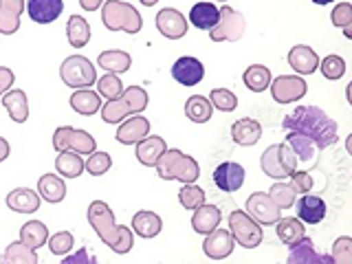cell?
<instances>
[{"instance_id": "obj_1", "label": "cell", "mask_w": 352, "mask_h": 264, "mask_svg": "<svg viewBox=\"0 0 352 264\" xmlns=\"http://www.w3.org/2000/svg\"><path fill=\"white\" fill-rule=\"evenodd\" d=\"M286 143L295 152L297 161L311 163L317 150H326L337 143V121L330 119L322 108L317 106H300L282 121Z\"/></svg>"}, {"instance_id": "obj_2", "label": "cell", "mask_w": 352, "mask_h": 264, "mask_svg": "<svg viewBox=\"0 0 352 264\" xmlns=\"http://www.w3.org/2000/svg\"><path fill=\"white\" fill-rule=\"evenodd\" d=\"M88 223L95 229L99 240L113 249L117 256H126L135 245V231L130 227L117 225L115 214L104 201H93L88 205Z\"/></svg>"}, {"instance_id": "obj_3", "label": "cell", "mask_w": 352, "mask_h": 264, "mask_svg": "<svg viewBox=\"0 0 352 264\" xmlns=\"http://www.w3.org/2000/svg\"><path fill=\"white\" fill-rule=\"evenodd\" d=\"M99 9H102V22L108 31H126L130 36H135V33L143 29L141 14L130 3H124V0H106Z\"/></svg>"}, {"instance_id": "obj_4", "label": "cell", "mask_w": 352, "mask_h": 264, "mask_svg": "<svg viewBox=\"0 0 352 264\" xmlns=\"http://www.w3.org/2000/svg\"><path fill=\"white\" fill-rule=\"evenodd\" d=\"M60 77L66 86L71 88H91L97 82V71L95 64L84 58V55H71L66 58L60 66Z\"/></svg>"}, {"instance_id": "obj_5", "label": "cell", "mask_w": 352, "mask_h": 264, "mask_svg": "<svg viewBox=\"0 0 352 264\" xmlns=\"http://www.w3.org/2000/svg\"><path fill=\"white\" fill-rule=\"evenodd\" d=\"M229 231L238 245L245 249H256L264 240L262 225H258L245 209H234V212L229 214Z\"/></svg>"}, {"instance_id": "obj_6", "label": "cell", "mask_w": 352, "mask_h": 264, "mask_svg": "<svg viewBox=\"0 0 352 264\" xmlns=\"http://www.w3.org/2000/svg\"><path fill=\"white\" fill-rule=\"evenodd\" d=\"M218 11H220L218 25L214 29H209V38L214 42H238L245 36V29H247V20L242 16V11L229 5L220 7Z\"/></svg>"}, {"instance_id": "obj_7", "label": "cell", "mask_w": 352, "mask_h": 264, "mask_svg": "<svg viewBox=\"0 0 352 264\" xmlns=\"http://www.w3.org/2000/svg\"><path fill=\"white\" fill-rule=\"evenodd\" d=\"M53 148L55 152L73 150L77 154H91L97 150V141L86 130H77L71 126H60L53 132Z\"/></svg>"}, {"instance_id": "obj_8", "label": "cell", "mask_w": 352, "mask_h": 264, "mask_svg": "<svg viewBox=\"0 0 352 264\" xmlns=\"http://www.w3.org/2000/svg\"><path fill=\"white\" fill-rule=\"evenodd\" d=\"M269 88H271V97L278 104H293L306 95L308 84L302 75H280L271 80Z\"/></svg>"}, {"instance_id": "obj_9", "label": "cell", "mask_w": 352, "mask_h": 264, "mask_svg": "<svg viewBox=\"0 0 352 264\" xmlns=\"http://www.w3.org/2000/svg\"><path fill=\"white\" fill-rule=\"evenodd\" d=\"M247 214L256 220L258 225L269 227V225H275L282 218V209L271 201L269 194L253 192L247 198Z\"/></svg>"}, {"instance_id": "obj_10", "label": "cell", "mask_w": 352, "mask_h": 264, "mask_svg": "<svg viewBox=\"0 0 352 264\" xmlns=\"http://www.w3.org/2000/svg\"><path fill=\"white\" fill-rule=\"evenodd\" d=\"M234 247H236V240L231 236L229 229H214L212 234L205 236V242H203V251L209 260H225L229 258L231 253H234Z\"/></svg>"}, {"instance_id": "obj_11", "label": "cell", "mask_w": 352, "mask_h": 264, "mask_svg": "<svg viewBox=\"0 0 352 264\" xmlns=\"http://www.w3.org/2000/svg\"><path fill=\"white\" fill-rule=\"evenodd\" d=\"M245 168H242L240 163H234V161H225L220 163L218 168L214 170V183L220 187L223 192H238L242 185H245Z\"/></svg>"}, {"instance_id": "obj_12", "label": "cell", "mask_w": 352, "mask_h": 264, "mask_svg": "<svg viewBox=\"0 0 352 264\" xmlns=\"http://www.w3.org/2000/svg\"><path fill=\"white\" fill-rule=\"evenodd\" d=\"M157 29L163 38L168 40H181L187 33V20L181 11L172 7H165L157 14Z\"/></svg>"}, {"instance_id": "obj_13", "label": "cell", "mask_w": 352, "mask_h": 264, "mask_svg": "<svg viewBox=\"0 0 352 264\" xmlns=\"http://www.w3.org/2000/svg\"><path fill=\"white\" fill-rule=\"evenodd\" d=\"M172 77L181 86H196L203 82L205 77V66L201 64V60L192 58V55H185V58H179L172 66Z\"/></svg>"}, {"instance_id": "obj_14", "label": "cell", "mask_w": 352, "mask_h": 264, "mask_svg": "<svg viewBox=\"0 0 352 264\" xmlns=\"http://www.w3.org/2000/svg\"><path fill=\"white\" fill-rule=\"evenodd\" d=\"M25 9L29 11V18L38 25H49L55 22L64 11V0H27Z\"/></svg>"}, {"instance_id": "obj_15", "label": "cell", "mask_w": 352, "mask_h": 264, "mask_svg": "<svg viewBox=\"0 0 352 264\" xmlns=\"http://www.w3.org/2000/svg\"><path fill=\"white\" fill-rule=\"evenodd\" d=\"M148 135H150V121L146 117H141V113H139L135 117L121 121L115 139L119 143H124V146H135V143H139L143 137H148Z\"/></svg>"}, {"instance_id": "obj_16", "label": "cell", "mask_w": 352, "mask_h": 264, "mask_svg": "<svg viewBox=\"0 0 352 264\" xmlns=\"http://www.w3.org/2000/svg\"><path fill=\"white\" fill-rule=\"evenodd\" d=\"M293 207L297 209V218H300L302 223H308V225L322 223L324 216H326V203H324V198H319V196L302 194L300 201L295 198Z\"/></svg>"}, {"instance_id": "obj_17", "label": "cell", "mask_w": 352, "mask_h": 264, "mask_svg": "<svg viewBox=\"0 0 352 264\" xmlns=\"http://www.w3.org/2000/svg\"><path fill=\"white\" fill-rule=\"evenodd\" d=\"M289 64L297 75H313L319 66V55L306 44H297L289 51Z\"/></svg>"}, {"instance_id": "obj_18", "label": "cell", "mask_w": 352, "mask_h": 264, "mask_svg": "<svg viewBox=\"0 0 352 264\" xmlns=\"http://www.w3.org/2000/svg\"><path fill=\"white\" fill-rule=\"evenodd\" d=\"M40 194L31 187H18V190L7 194V207L18 214H33L40 209Z\"/></svg>"}, {"instance_id": "obj_19", "label": "cell", "mask_w": 352, "mask_h": 264, "mask_svg": "<svg viewBox=\"0 0 352 264\" xmlns=\"http://www.w3.org/2000/svg\"><path fill=\"white\" fill-rule=\"evenodd\" d=\"M137 146V161L141 165H146V168H154V163L159 161L161 154L168 150V146H165V139L163 137H157V135H148L143 137L139 143H135Z\"/></svg>"}, {"instance_id": "obj_20", "label": "cell", "mask_w": 352, "mask_h": 264, "mask_svg": "<svg viewBox=\"0 0 352 264\" xmlns=\"http://www.w3.org/2000/svg\"><path fill=\"white\" fill-rule=\"evenodd\" d=\"M220 220H223V214H220V209L216 205L203 203L201 207L194 209L192 229L196 231V234L207 236V234H212V231L220 225Z\"/></svg>"}, {"instance_id": "obj_21", "label": "cell", "mask_w": 352, "mask_h": 264, "mask_svg": "<svg viewBox=\"0 0 352 264\" xmlns=\"http://www.w3.org/2000/svg\"><path fill=\"white\" fill-rule=\"evenodd\" d=\"M3 106L7 108L9 117L16 121V124H25L29 119V102H27V93L20 91V88H14V91H9L3 95Z\"/></svg>"}, {"instance_id": "obj_22", "label": "cell", "mask_w": 352, "mask_h": 264, "mask_svg": "<svg viewBox=\"0 0 352 264\" xmlns=\"http://www.w3.org/2000/svg\"><path fill=\"white\" fill-rule=\"evenodd\" d=\"M262 137V126L256 119H238L234 126H231V139H234L238 146H256Z\"/></svg>"}, {"instance_id": "obj_23", "label": "cell", "mask_w": 352, "mask_h": 264, "mask_svg": "<svg viewBox=\"0 0 352 264\" xmlns=\"http://www.w3.org/2000/svg\"><path fill=\"white\" fill-rule=\"evenodd\" d=\"M291 251H289V264H324V262H330L326 260L322 253H317L315 247H313V240H308L306 236L302 240H297L295 245H289Z\"/></svg>"}, {"instance_id": "obj_24", "label": "cell", "mask_w": 352, "mask_h": 264, "mask_svg": "<svg viewBox=\"0 0 352 264\" xmlns=\"http://www.w3.org/2000/svg\"><path fill=\"white\" fill-rule=\"evenodd\" d=\"M71 108L77 115L91 117L102 108V99H99V93L91 91V88H77L71 95Z\"/></svg>"}, {"instance_id": "obj_25", "label": "cell", "mask_w": 352, "mask_h": 264, "mask_svg": "<svg viewBox=\"0 0 352 264\" xmlns=\"http://www.w3.org/2000/svg\"><path fill=\"white\" fill-rule=\"evenodd\" d=\"M163 229V220L159 214L154 212H137L135 218H132V231L141 238H157Z\"/></svg>"}, {"instance_id": "obj_26", "label": "cell", "mask_w": 352, "mask_h": 264, "mask_svg": "<svg viewBox=\"0 0 352 264\" xmlns=\"http://www.w3.org/2000/svg\"><path fill=\"white\" fill-rule=\"evenodd\" d=\"M218 18H220V11L214 3H196L190 9V22L196 29H203L209 31L218 25Z\"/></svg>"}, {"instance_id": "obj_27", "label": "cell", "mask_w": 352, "mask_h": 264, "mask_svg": "<svg viewBox=\"0 0 352 264\" xmlns=\"http://www.w3.org/2000/svg\"><path fill=\"white\" fill-rule=\"evenodd\" d=\"M38 194H40V198H44V201L51 203V205L62 203L66 198V185H64V181L60 179V176L44 174V176H40V181H38Z\"/></svg>"}, {"instance_id": "obj_28", "label": "cell", "mask_w": 352, "mask_h": 264, "mask_svg": "<svg viewBox=\"0 0 352 264\" xmlns=\"http://www.w3.org/2000/svg\"><path fill=\"white\" fill-rule=\"evenodd\" d=\"M97 64L102 66V69L106 73H126L130 71V66H132V58H130V53L126 51H119V49H110V51H104V53H99V58H97Z\"/></svg>"}, {"instance_id": "obj_29", "label": "cell", "mask_w": 352, "mask_h": 264, "mask_svg": "<svg viewBox=\"0 0 352 264\" xmlns=\"http://www.w3.org/2000/svg\"><path fill=\"white\" fill-rule=\"evenodd\" d=\"M55 170H58V174L64 176V179H77V176H82L84 172L82 154H77L73 150L60 152L58 159H55Z\"/></svg>"}, {"instance_id": "obj_30", "label": "cell", "mask_w": 352, "mask_h": 264, "mask_svg": "<svg viewBox=\"0 0 352 264\" xmlns=\"http://www.w3.org/2000/svg\"><path fill=\"white\" fill-rule=\"evenodd\" d=\"M271 71L264 64H251L249 69L242 73V82L251 93H264L271 84Z\"/></svg>"}, {"instance_id": "obj_31", "label": "cell", "mask_w": 352, "mask_h": 264, "mask_svg": "<svg viewBox=\"0 0 352 264\" xmlns=\"http://www.w3.org/2000/svg\"><path fill=\"white\" fill-rule=\"evenodd\" d=\"M20 240L25 242V245H29L31 249H40L47 245L49 240V227L40 223V220H29V223H25L20 227Z\"/></svg>"}, {"instance_id": "obj_32", "label": "cell", "mask_w": 352, "mask_h": 264, "mask_svg": "<svg viewBox=\"0 0 352 264\" xmlns=\"http://www.w3.org/2000/svg\"><path fill=\"white\" fill-rule=\"evenodd\" d=\"M66 38H69L71 47L84 49L88 40H91V25L86 22L84 16H71L66 22Z\"/></svg>"}, {"instance_id": "obj_33", "label": "cell", "mask_w": 352, "mask_h": 264, "mask_svg": "<svg viewBox=\"0 0 352 264\" xmlns=\"http://www.w3.org/2000/svg\"><path fill=\"white\" fill-rule=\"evenodd\" d=\"M0 262L3 264H38V253L36 249H31L22 240H18V242H11L5 249Z\"/></svg>"}, {"instance_id": "obj_34", "label": "cell", "mask_w": 352, "mask_h": 264, "mask_svg": "<svg viewBox=\"0 0 352 264\" xmlns=\"http://www.w3.org/2000/svg\"><path fill=\"white\" fill-rule=\"evenodd\" d=\"M185 115L190 121H194V124H207L214 115V106H212V102H209V97L194 95V97L187 99Z\"/></svg>"}, {"instance_id": "obj_35", "label": "cell", "mask_w": 352, "mask_h": 264, "mask_svg": "<svg viewBox=\"0 0 352 264\" xmlns=\"http://www.w3.org/2000/svg\"><path fill=\"white\" fill-rule=\"evenodd\" d=\"M275 234H278V238L284 245H295L297 240H302L306 236V229L300 218H280L275 223Z\"/></svg>"}, {"instance_id": "obj_36", "label": "cell", "mask_w": 352, "mask_h": 264, "mask_svg": "<svg viewBox=\"0 0 352 264\" xmlns=\"http://www.w3.org/2000/svg\"><path fill=\"white\" fill-rule=\"evenodd\" d=\"M260 168L262 172L271 176V179L275 181H280V179H286V170H284V165L280 163V157H278V143H273V146H269L267 150L262 152V157H260Z\"/></svg>"}, {"instance_id": "obj_37", "label": "cell", "mask_w": 352, "mask_h": 264, "mask_svg": "<svg viewBox=\"0 0 352 264\" xmlns=\"http://www.w3.org/2000/svg\"><path fill=\"white\" fill-rule=\"evenodd\" d=\"M102 110V119L106 121V124H121L124 121V117H130L132 110L128 106V102L124 97H115V99H106V104L99 108Z\"/></svg>"}, {"instance_id": "obj_38", "label": "cell", "mask_w": 352, "mask_h": 264, "mask_svg": "<svg viewBox=\"0 0 352 264\" xmlns=\"http://www.w3.org/2000/svg\"><path fill=\"white\" fill-rule=\"evenodd\" d=\"M201 176V168H198V161L190 154H181L179 161H176L174 168V179L181 183H196V179Z\"/></svg>"}, {"instance_id": "obj_39", "label": "cell", "mask_w": 352, "mask_h": 264, "mask_svg": "<svg viewBox=\"0 0 352 264\" xmlns=\"http://www.w3.org/2000/svg\"><path fill=\"white\" fill-rule=\"evenodd\" d=\"M269 196H271V201L278 205L280 209H289V207H293L295 205V198H297V194H295V190L291 187V183H284L282 179L278 181V183H273L271 187H269V192H267Z\"/></svg>"}, {"instance_id": "obj_40", "label": "cell", "mask_w": 352, "mask_h": 264, "mask_svg": "<svg viewBox=\"0 0 352 264\" xmlns=\"http://www.w3.org/2000/svg\"><path fill=\"white\" fill-rule=\"evenodd\" d=\"M179 201L185 209L194 212L196 207H201L203 203H207V194L203 187H198L196 183H183L181 192H179Z\"/></svg>"}, {"instance_id": "obj_41", "label": "cell", "mask_w": 352, "mask_h": 264, "mask_svg": "<svg viewBox=\"0 0 352 264\" xmlns=\"http://www.w3.org/2000/svg\"><path fill=\"white\" fill-rule=\"evenodd\" d=\"M209 102H212L214 108H218L220 113H234L238 108V97L236 93H231L229 88H214L209 93Z\"/></svg>"}, {"instance_id": "obj_42", "label": "cell", "mask_w": 352, "mask_h": 264, "mask_svg": "<svg viewBox=\"0 0 352 264\" xmlns=\"http://www.w3.org/2000/svg\"><path fill=\"white\" fill-rule=\"evenodd\" d=\"M319 71L330 82H337L346 75V60L339 55H328V58L319 60Z\"/></svg>"}, {"instance_id": "obj_43", "label": "cell", "mask_w": 352, "mask_h": 264, "mask_svg": "<svg viewBox=\"0 0 352 264\" xmlns=\"http://www.w3.org/2000/svg\"><path fill=\"white\" fill-rule=\"evenodd\" d=\"M181 150H165L161 157H159V161L154 163V170H157V174L161 176L163 181H174V168H176V161H179V157H181Z\"/></svg>"}, {"instance_id": "obj_44", "label": "cell", "mask_w": 352, "mask_h": 264, "mask_svg": "<svg viewBox=\"0 0 352 264\" xmlns=\"http://www.w3.org/2000/svg\"><path fill=\"white\" fill-rule=\"evenodd\" d=\"M121 97H124L126 102H128L132 115H139V113H143V110L148 108V93H146V88H141V86H128V88H124Z\"/></svg>"}, {"instance_id": "obj_45", "label": "cell", "mask_w": 352, "mask_h": 264, "mask_svg": "<svg viewBox=\"0 0 352 264\" xmlns=\"http://www.w3.org/2000/svg\"><path fill=\"white\" fill-rule=\"evenodd\" d=\"M113 168V159H110L108 152H91L88 154V161L84 163V172L93 174V176H102Z\"/></svg>"}, {"instance_id": "obj_46", "label": "cell", "mask_w": 352, "mask_h": 264, "mask_svg": "<svg viewBox=\"0 0 352 264\" xmlns=\"http://www.w3.org/2000/svg\"><path fill=\"white\" fill-rule=\"evenodd\" d=\"M47 245H49L53 256H69L73 245H75V236L71 234V231H58V234L49 236Z\"/></svg>"}, {"instance_id": "obj_47", "label": "cell", "mask_w": 352, "mask_h": 264, "mask_svg": "<svg viewBox=\"0 0 352 264\" xmlns=\"http://www.w3.org/2000/svg\"><path fill=\"white\" fill-rule=\"evenodd\" d=\"M95 84H97L99 97L115 99V97H119L121 93H124V84H121V80L115 73H106L104 77H99Z\"/></svg>"}, {"instance_id": "obj_48", "label": "cell", "mask_w": 352, "mask_h": 264, "mask_svg": "<svg viewBox=\"0 0 352 264\" xmlns=\"http://www.w3.org/2000/svg\"><path fill=\"white\" fill-rule=\"evenodd\" d=\"M330 20L333 25L346 31V38H350V27H352V5L350 3H339L330 11Z\"/></svg>"}, {"instance_id": "obj_49", "label": "cell", "mask_w": 352, "mask_h": 264, "mask_svg": "<svg viewBox=\"0 0 352 264\" xmlns=\"http://www.w3.org/2000/svg\"><path fill=\"white\" fill-rule=\"evenodd\" d=\"M333 262L335 264H352V238L341 236L335 240L333 247Z\"/></svg>"}, {"instance_id": "obj_50", "label": "cell", "mask_w": 352, "mask_h": 264, "mask_svg": "<svg viewBox=\"0 0 352 264\" xmlns=\"http://www.w3.org/2000/svg\"><path fill=\"white\" fill-rule=\"evenodd\" d=\"M18 29H20V16L0 7V33L3 36H14Z\"/></svg>"}, {"instance_id": "obj_51", "label": "cell", "mask_w": 352, "mask_h": 264, "mask_svg": "<svg viewBox=\"0 0 352 264\" xmlns=\"http://www.w3.org/2000/svg\"><path fill=\"white\" fill-rule=\"evenodd\" d=\"M313 185H315V181H313V176L308 174V172L295 170L291 174V187L295 190V194H311Z\"/></svg>"}, {"instance_id": "obj_52", "label": "cell", "mask_w": 352, "mask_h": 264, "mask_svg": "<svg viewBox=\"0 0 352 264\" xmlns=\"http://www.w3.org/2000/svg\"><path fill=\"white\" fill-rule=\"evenodd\" d=\"M278 157H280V163L284 165V170H286V174H293L295 170H297V163H300V161H297V157H295V152L291 150V146H289V143H278Z\"/></svg>"}, {"instance_id": "obj_53", "label": "cell", "mask_w": 352, "mask_h": 264, "mask_svg": "<svg viewBox=\"0 0 352 264\" xmlns=\"http://www.w3.org/2000/svg\"><path fill=\"white\" fill-rule=\"evenodd\" d=\"M14 71L7 69V66H0V97H3L11 86H14Z\"/></svg>"}, {"instance_id": "obj_54", "label": "cell", "mask_w": 352, "mask_h": 264, "mask_svg": "<svg viewBox=\"0 0 352 264\" xmlns=\"http://www.w3.org/2000/svg\"><path fill=\"white\" fill-rule=\"evenodd\" d=\"M62 262H64V264H77V262H82V264H88V262H91V264H95L97 260H95V258H88V251H86V249H80V251L75 253V256L64 258Z\"/></svg>"}, {"instance_id": "obj_55", "label": "cell", "mask_w": 352, "mask_h": 264, "mask_svg": "<svg viewBox=\"0 0 352 264\" xmlns=\"http://www.w3.org/2000/svg\"><path fill=\"white\" fill-rule=\"evenodd\" d=\"M0 7L22 16V11H25V0H0Z\"/></svg>"}, {"instance_id": "obj_56", "label": "cell", "mask_w": 352, "mask_h": 264, "mask_svg": "<svg viewBox=\"0 0 352 264\" xmlns=\"http://www.w3.org/2000/svg\"><path fill=\"white\" fill-rule=\"evenodd\" d=\"M80 5L84 11H97L99 7L104 5V0H80Z\"/></svg>"}, {"instance_id": "obj_57", "label": "cell", "mask_w": 352, "mask_h": 264, "mask_svg": "<svg viewBox=\"0 0 352 264\" xmlns=\"http://www.w3.org/2000/svg\"><path fill=\"white\" fill-rule=\"evenodd\" d=\"M9 152H11V148H9V141L0 137V163H3V161L9 157Z\"/></svg>"}, {"instance_id": "obj_58", "label": "cell", "mask_w": 352, "mask_h": 264, "mask_svg": "<svg viewBox=\"0 0 352 264\" xmlns=\"http://www.w3.org/2000/svg\"><path fill=\"white\" fill-rule=\"evenodd\" d=\"M157 3H159V0H141V5H143V7H154Z\"/></svg>"}, {"instance_id": "obj_59", "label": "cell", "mask_w": 352, "mask_h": 264, "mask_svg": "<svg viewBox=\"0 0 352 264\" xmlns=\"http://www.w3.org/2000/svg\"><path fill=\"white\" fill-rule=\"evenodd\" d=\"M313 3H315V5H322V7H324V5H330V3H335V0H313Z\"/></svg>"}, {"instance_id": "obj_60", "label": "cell", "mask_w": 352, "mask_h": 264, "mask_svg": "<svg viewBox=\"0 0 352 264\" xmlns=\"http://www.w3.org/2000/svg\"><path fill=\"white\" fill-rule=\"evenodd\" d=\"M223 3H225V0H223Z\"/></svg>"}]
</instances>
